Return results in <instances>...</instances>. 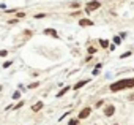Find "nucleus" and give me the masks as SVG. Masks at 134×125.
<instances>
[{
  "mask_svg": "<svg viewBox=\"0 0 134 125\" xmlns=\"http://www.w3.org/2000/svg\"><path fill=\"white\" fill-rule=\"evenodd\" d=\"M128 87H134V78L121 79V81H117V82L110 84V90L112 92H118V90H123V89H128Z\"/></svg>",
  "mask_w": 134,
  "mask_h": 125,
  "instance_id": "nucleus-1",
  "label": "nucleus"
},
{
  "mask_svg": "<svg viewBox=\"0 0 134 125\" xmlns=\"http://www.w3.org/2000/svg\"><path fill=\"white\" fill-rule=\"evenodd\" d=\"M98 8H101V3H99V2H88V3H87V8H85V11H87V13H90V11L98 10Z\"/></svg>",
  "mask_w": 134,
  "mask_h": 125,
  "instance_id": "nucleus-2",
  "label": "nucleus"
},
{
  "mask_svg": "<svg viewBox=\"0 0 134 125\" xmlns=\"http://www.w3.org/2000/svg\"><path fill=\"white\" fill-rule=\"evenodd\" d=\"M90 112H92V111H90V108H84V109H82V111L79 112L77 119H87V117L90 116Z\"/></svg>",
  "mask_w": 134,
  "mask_h": 125,
  "instance_id": "nucleus-3",
  "label": "nucleus"
},
{
  "mask_svg": "<svg viewBox=\"0 0 134 125\" xmlns=\"http://www.w3.org/2000/svg\"><path fill=\"white\" fill-rule=\"evenodd\" d=\"M114 112H115V108H114V105H107V106H106V109H104V116L110 117Z\"/></svg>",
  "mask_w": 134,
  "mask_h": 125,
  "instance_id": "nucleus-4",
  "label": "nucleus"
},
{
  "mask_svg": "<svg viewBox=\"0 0 134 125\" xmlns=\"http://www.w3.org/2000/svg\"><path fill=\"white\" fill-rule=\"evenodd\" d=\"M85 84H88V81H79L77 84H74V87H73V89H74V90H77V89H81V87H84Z\"/></svg>",
  "mask_w": 134,
  "mask_h": 125,
  "instance_id": "nucleus-5",
  "label": "nucleus"
},
{
  "mask_svg": "<svg viewBox=\"0 0 134 125\" xmlns=\"http://www.w3.org/2000/svg\"><path fill=\"white\" fill-rule=\"evenodd\" d=\"M79 24H81L82 27H85V25H93V21H88V19H82V21H79Z\"/></svg>",
  "mask_w": 134,
  "mask_h": 125,
  "instance_id": "nucleus-6",
  "label": "nucleus"
},
{
  "mask_svg": "<svg viewBox=\"0 0 134 125\" xmlns=\"http://www.w3.org/2000/svg\"><path fill=\"white\" fill-rule=\"evenodd\" d=\"M44 33H46V35H52V37H55V38L58 37V35H57V32H55L54 29H46V30H44Z\"/></svg>",
  "mask_w": 134,
  "mask_h": 125,
  "instance_id": "nucleus-7",
  "label": "nucleus"
},
{
  "mask_svg": "<svg viewBox=\"0 0 134 125\" xmlns=\"http://www.w3.org/2000/svg\"><path fill=\"white\" fill-rule=\"evenodd\" d=\"M41 108H43V101H38L36 105H33V106H32V109H33L35 112H38V111H40Z\"/></svg>",
  "mask_w": 134,
  "mask_h": 125,
  "instance_id": "nucleus-8",
  "label": "nucleus"
},
{
  "mask_svg": "<svg viewBox=\"0 0 134 125\" xmlns=\"http://www.w3.org/2000/svg\"><path fill=\"white\" fill-rule=\"evenodd\" d=\"M66 92H68V87H63V90H60V92L57 93V97H63V95H65Z\"/></svg>",
  "mask_w": 134,
  "mask_h": 125,
  "instance_id": "nucleus-9",
  "label": "nucleus"
},
{
  "mask_svg": "<svg viewBox=\"0 0 134 125\" xmlns=\"http://www.w3.org/2000/svg\"><path fill=\"white\" fill-rule=\"evenodd\" d=\"M99 44H101V48H107L109 41H107V40H99Z\"/></svg>",
  "mask_w": 134,
  "mask_h": 125,
  "instance_id": "nucleus-10",
  "label": "nucleus"
},
{
  "mask_svg": "<svg viewBox=\"0 0 134 125\" xmlns=\"http://www.w3.org/2000/svg\"><path fill=\"white\" fill-rule=\"evenodd\" d=\"M68 125H79V119H71L68 122Z\"/></svg>",
  "mask_w": 134,
  "mask_h": 125,
  "instance_id": "nucleus-11",
  "label": "nucleus"
},
{
  "mask_svg": "<svg viewBox=\"0 0 134 125\" xmlns=\"http://www.w3.org/2000/svg\"><path fill=\"white\" fill-rule=\"evenodd\" d=\"M21 98V92H14L13 93V100H19Z\"/></svg>",
  "mask_w": 134,
  "mask_h": 125,
  "instance_id": "nucleus-12",
  "label": "nucleus"
},
{
  "mask_svg": "<svg viewBox=\"0 0 134 125\" xmlns=\"http://www.w3.org/2000/svg\"><path fill=\"white\" fill-rule=\"evenodd\" d=\"M120 41H121L120 37H115V38H114V43H115V44H120Z\"/></svg>",
  "mask_w": 134,
  "mask_h": 125,
  "instance_id": "nucleus-13",
  "label": "nucleus"
},
{
  "mask_svg": "<svg viewBox=\"0 0 134 125\" xmlns=\"http://www.w3.org/2000/svg\"><path fill=\"white\" fill-rule=\"evenodd\" d=\"M129 55H131V52H125V54L120 55V59H126V57H129Z\"/></svg>",
  "mask_w": 134,
  "mask_h": 125,
  "instance_id": "nucleus-14",
  "label": "nucleus"
},
{
  "mask_svg": "<svg viewBox=\"0 0 134 125\" xmlns=\"http://www.w3.org/2000/svg\"><path fill=\"white\" fill-rule=\"evenodd\" d=\"M21 106H24V101H19V103H18V105H16V106L13 108V109H19Z\"/></svg>",
  "mask_w": 134,
  "mask_h": 125,
  "instance_id": "nucleus-15",
  "label": "nucleus"
},
{
  "mask_svg": "<svg viewBox=\"0 0 134 125\" xmlns=\"http://www.w3.org/2000/svg\"><path fill=\"white\" fill-rule=\"evenodd\" d=\"M11 64H13V62H11V60H8V62H5V64H3V68H8V67H10Z\"/></svg>",
  "mask_w": 134,
  "mask_h": 125,
  "instance_id": "nucleus-16",
  "label": "nucleus"
},
{
  "mask_svg": "<svg viewBox=\"0 0 134 125\" xmlns=\"http://www.w3.org/2000/svg\"><path fill=\"white\" fill-rule=\"evenodd\" d=\"M24 16H25V13H24V11H19V13H18V18H24Z\"/></svg>",
  "mask_w": 134,
  "mask_h": 125,
  "instance_id": "nucleus-17",
  "label": "nucleus"
},
{
  "mask_svg": "<svg viewBox=\"0 0 134 125\" xmlns=\"http://www.w3.org/2000/svg\"><path fill=\"white\" fill-rule=\"evenodd\" d=\"M29 87H30V89H35V87H38V82H33V84H30Z\"/></svg>",
  "mask_w": 134,
  "mask_h": 125,
  "instance_id": "nucleus-18",
  "label": "nucleus"
},
{
  "mask_svg": "<svg viewBox=\"0 0 134 125\" xmlns=\"http://www.w3.org/2000/svg\"><path fill=\"white\" fill-rule=\"evenodd\" d=\"M88 52L93 54V52H96V49H95V48H88Z\"/></svg>",
  "mask_w": 134,
  "mask_h": 125,
  "instance_id": "nucleus-19",
  "label": "nucleus"
},
{
  "mask_svg": "<svg viewBox=\"0 0 134 125\" xmlns=\"http://www.w3.org/2000/svg\"><path fill=\"white\" fill-rule=\"evenodd\" d=\"M129 100H134V93H131V95H129Z\"/></svg>",
  "mask_w": 134,
  "mask_h": 125,
  "instance_id": "nucleus-20",
  "label": "nucleus"
}]
</instances>
